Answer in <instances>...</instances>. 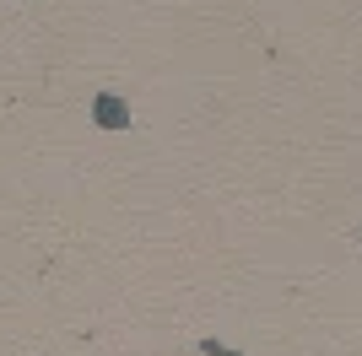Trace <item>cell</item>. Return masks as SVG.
<instances>
[{"label":"cell","instance_id":"cell-1","mask_svg":"<svg viewBox=\"0 0 362 356\" xmlns=\"http://www.w3.org/2000/svg\"><path fill=\"white\" fill-rule=\"evenodd\" d=\"M92 119H98L103 130H130V103H124L119 92H98V97H92Z\"/></svg>","mask_w":362,"mask_h":356},{"label":"cell","instance_id":"cell-2","mask_svg":"<svg viewBox=\"0 0 362 356\" xmlns=\"http://www.w3.org/2000/svg\"><path fill=\"white\" fill-rule=\"evenodd\" d=\"M200 351H206V356H238L233 345H222V340H200Z\"/></svg>","mask_w":362,"mask_h":356}]
</instances>
